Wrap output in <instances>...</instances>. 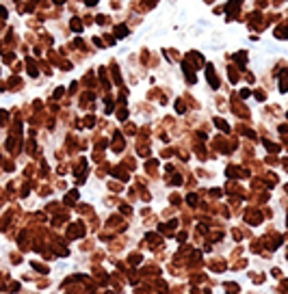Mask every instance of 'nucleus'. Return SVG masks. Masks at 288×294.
<instances>
[{"mask_svg":"<svg viewBox=\"0 0 288 294\" xmlns=\"http://www.w3.org/2000/svg\"><path fill=\"white\" fill-rule=\"evenodd\" d=\"M115 30H117V37H126V33H128V28H126V26H117Z\"/></svg>","mask_w":288,"mask_h":294,"instance_id":"f257e3e1","label":"nucleus"},{"mask_svg":"<svg viewBox=\"0 0 288 294\" xmlns=\"http://www.w3.org/2000/svg\"><path fill=\"white\" fill-rule=\"evenodd\" d=\"M71 28H74V30H82V24L78 20H74V22H71Z\"/></svg>","mask_w":288,"mask_h":294,"instance_id":"f03ea898","label":"nucleus"},{"mask_svg":"<svg viewBox=\"0 0 288 294\" xmlns=\"http://www.w3.org/2000/svg\"><path fill=\"white\" fill-rule=\"evenodd\" d=\"M95 2H98V0H87V5L91 7V5H95Z\"/></svg>","mask_w":288,"mask_h":294,"instance_id":"7ed1b4c3","label":"nucleus"}]
</instances>
